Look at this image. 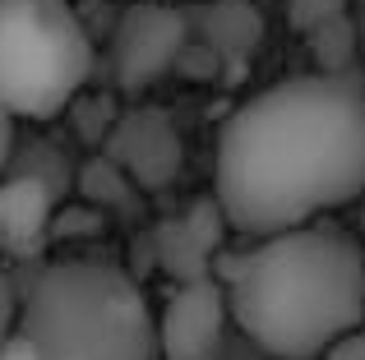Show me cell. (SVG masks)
I'll return each mask as SVG.
<instances>
[{
	"label": "cell",
	"mask_w": 365,
	"mask_h": 360,
	"mask_svg": "<svg viewBox=\"0 0 365 360\" xmlns=\"http://www.w3.org/2000/svg\"><path fill=\"white\" fill-rule=\"evenodd\" d=\"M365 189V92L351 74H296L217 129V217L255 240L319 222Z\"/></svg>",
	"instance_id": "cell-1"
},
{
	"label": "cell",
	"mask_w": 365,
	"mask_h": 360,
	"mask_svg": "<svg viewBox=\"0 0 365 360\" xmlns=\"http://www.w3.org/2000/svg\"><path fill=\"white\" fill-rule=\"evenodd\" d=\"M227 319L268 356L310 360L365 319V250L342 226L310 222L227 259Z\"/></svg>",
	"instance_id": "cell-2"
},
{
	"label": "cell",
	"mask_w": 365,
	"mask_h": 360,
	"mask_svg": "<svg viewBox=\"0 0 365 360\" xmlns=\"http://www.w3.org/2000/svg\"><path fill=\"white\" fill-rule=\"evenodd\" d=\"M14 328L37 360H158L139 282L102 259H56L14 277Z\"/></svg>",
	"instance_id": "cell-3"
},
{
	"label": "cell",
	"mask_w": 365,
	"mask_h": 360,
	"mask_svg": "<svg viewBox=\"0 0 365 360\" xmlns=\"http://www.w3.org/2000/svg\"><path fill=\"white\" fill-rule=\"evenodd\" d=\"M93 74V37L70 0H0V111L51 120Z\"/></svg>",
	"instance_id": "cell-4"
},
{
	"label": "cell",
	"mask_w": 365,
	"mask_h": 360,
	"mask_svg": "<svg viewBox=\"0 0 365 360\" xmlns=\"http://www.w3.org/2000/svg\"><path fill=\"white\" fill-rule=\"evenodd\" d=\"M190 51V14L167 0H134L111 33V79L120 92L162 83Z\"/></svg>",
	"instance_id": "cell-5"
},
{
	"label": "cell",
	"mask_w": 365,
	"mask_h": 360,
	"mask_svg": "<svg viewBox=\"0 0 365 360\" xmlns=\"http://www.w3.org/2000/svg\"><path fill=\"white\" fill-rule=\"evenodd\" d=\"M227 296L213 277L180 282L167 296L162 314L153 319L158 328V360H213L227 337Z\"/></svg>",
	"instance_id": "cell-6"
},
{
	"label": "cell",
	"mask_w": 365,
	"mask_h": 360,
	"mask_svg": "<svg viewBox=\"0 0 365 360\" xmlns=\"http://www.w3.org/2000/svg\"><path fill=\"white\" fill-rule=\"evenodd\" d=\"M111 162L120 166L134 185H167L180 171V139L171 129V120L153 107H139L111 125Z\"/></svg>",
	"instance_id": "cell-7"
},
{
	"label": "cell",
	"mask_w": 365,
	"mask_h": 360,
	"mask_svg": "<svg viewBox=\"0 0 365 360\" xmlns=\"http://www.w3.org/2000/svg\"><path fill=\"white\" fill-rule=\"evenodd\" d=\"M56 222V194L42 176H9L0 180V250L14 259H33L46 245Z\"/></svg>",
	"instance_id": "cell-8"
},
{
	"label": "cell",
	"mask_w": 365,
	"mask_h": 360,
	"mask_svg": "<svg viewBox=\"0 0 365 360\" xmlns=\"http://www.w3.org/2000/svg\"><path fill=\"white\" fill-rule=\"evenodd\" d=\"M190 33H199L208 55L222 60L227 70H245L264 42V14L255 9V0H213L195 9Z\"/></svg>",
	"instance_id": "cell-9"
},
{
	"label": "cell",
	"mask_w": 365,
	"mask_h": 360,
	"mask_svg": "<svg viewBox=\"0 0 365 360\" xmlns=\"http://www.w3.org/2000/svg\"><path fill=\"white\" fill-rule=\"evenodd\" d=\"M208 213H213V208H195L185 222H171L167 231H162V259H167L171 272H180V282L208 277L204 263L217 245V222H222V217L208 222Z\"/></svg>",
	"instance_id": "cell-10"
},
{
	"label": "cell",
	"mask_w": 365,
	"mask_h": 360,
	"mask_svg": "<svg viewBox=\"0 0 365 360\" xmlns=\"http://www.w3.org/2000/svg\"><path fill=\"white\" fill-rule=\"evenodd\" d=\"M287 18L296 33H324L329 23L347 18V0H287Z\"/></svg>",
	"instance_id": "cell-11"
},
{
	"label": "cell",
	"mask_w": 365,
	"mask_h": 360,
	"mask_svg": "<svg viewBox=\"0 0 365 360\" xmlns=\"http://www.w3.org/2000/svg\"><path fill=\"white\" fill-rule=\"evenodd\" d=\"M319 356H324V360H365V328H351V333H342L338 342H329Z\"/></svg>",
	"instance_id": "cell-12"
},
{
	"label": "cell",
	"mask_w": 365,
	"mask_h": 360,
	"mask_svg": "<svg viewBox=\"0 0 365 360\" xmlns=\"http://www.w3.org/2000/svg\"><path fill=\"white\" fill-rule=\"evenodd\" d=\"M9 333H14V277L0 272V346Z\"/></svg>",
	"instance_id": "cell-13"
},
{
	"label": "cell",
	"mask_w": 365,
	"mask_h": 360,
	"mask_svg": "<svg viewBox=\"0 0 365 360\" xmlns=\"http://www.w3.org/2000/svg\"><path fill=\"white\" fill-rule=\"evenodd\" d=\"M0 360H37V351H33V342L14 328V333L5 337V346H0Z\"/></svg>",
	"instance_id": "cell-14"
},
{
	"label": "cell",
	"mask_w": 365,
	"mask_h": 360,
	"mask_svg": "<svg viewBox=\"0 0 365 360\" xmlns=\"http://www.w3.org/2000/svg\"><path fill=\"white\" fill-rule=\"evenodd\" d=\"M9 153H14V120H9L5 111H0V171H5Z\"/></svg>",
	"instance_id": "cell-15"
},
{
	"label": "cell",
	"mask_w": 365,
	"mask_h": 360,
	"mask_svg": "<svg viewBox=\"0 0 365 360\" xmlns=\"http://www.w3.org/2000/svg\"><path fill=\"white\" fill-rule=\"evenodd\" d=\"M199 5H213V0H199Z\"/></svg>",
	"instance_id": "cell-16"
},
{
	"label": "cell",
	"mask_w": 365,
	"mask_h": 360,
	"mask_svg": "<svg viewBox=\"0 0 365 360\" xmlns=\"http://www.w3.org/2000/svg\"><path fill=\"white\" fill-rule=\"evenodd\" d=\"M361 250H365V245H361Z\"/></svg>",
	"instance_id": "cell-17"
}]
</instances>
